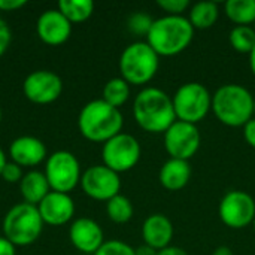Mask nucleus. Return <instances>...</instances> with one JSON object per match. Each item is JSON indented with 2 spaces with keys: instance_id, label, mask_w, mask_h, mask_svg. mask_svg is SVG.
I'll return each instance as SVG.
<instances>
[{
  "instance_id": "nucleus-5",
  "label": "nucleus",
  "mask_w": 255,
  "mask_h": 255,
  "mask_svg": "<svg viewBox=\"0 0 255 255\" xmlns=\"http://www.w3.org/2000/svg\"><path fill=\"white\" fill-rule=\"evenodd\" d=\"M160 69V55L148 42H133L120 57L121 78L133 85H145L157 75Z\"/></svg>"
},
{
  "instance_id": "nucleus-38",
  "label": "nucleus",
  "mask_w": 255,
  "mask_h": 255,
  "mask_svg": "<svg viewBox=\"0 0 255 255\" xmlns=\"http://www.w3.org/2000/svg\"><path fill=\"white\" fill-rule=\"evenodd\" d=\"M250 69H251L253 75L255 76V48L250 52Z\"/></svg>"
},
{
  "instance_id": "nucleus-15",
  "label": "nucleus",
  "mask_w": 255,
  "mask_h": 255,
  "mask_svg": "<svg viewBox=\"0 0 255 255\" xmlns=\"http://www.w3.org/2000/svg\"><path fill=\"white\" fill-rule=\"evenodd\" d=\"M43 223L49 226H63L75 214V203L66 193L49 191L37 206Z\"/></svg>"
},
{
  "instance_id": "nucleus-2",
  "label": "nucleus",
  "mask_w": 255,
  "mask_h": 255,
  "mask_svg": "<svg viewBox=\"0 0 255 255\" xmlns=\"http://www.w3.org/2000/svg\"><path fill=\"white\" fill-rule=\"evenodd\" d=\"M194 31L196 30L187 16L164 15L154 19L146 42L160 57H172L190 46Z\"/></svg>"
},
{
  "instance_id": "nucleus-29",
  "label": "nucleus",
  "mask_w": 255,
  "mask_h": 255,
  "mask_svg": "<svg viewBox=\"0 0 255 255\" xmlns=\"http://www.w3.org/2000/svg\"><path fill=\"white\" fill-rule=\"evenodd\" d=\"M157 4L167 13V15H182L188 6V0H158Z\"/></svg>"
},
{
  "instance_id": "nucleus-36",
  "label": "nucleus",
  "mask_w": 255,
  "mask_h": 255,
  "mask_svg": "<svg viewBox=\"0 0 255 255\" xmlns=\"http://www.w3.org/2000/svg\"><path fill=\"white\" fill-rule=\"evenodd\" d=\"M136 255H158V251L143 244L136 250Z\"/></svg>"
},
{
  "instance_id": "nucleus-40",
  "label": "nucleus",
  "mask_w": 255,
  "mask_h": 255,
  "mask_svg": "<svg viewBox=\"0 0 255 255\" xmlns=\"http://www.w3.org/2000/svg\"><path fill=\"white\" fill-rule=\"evenodd\" d=\"M254 118H255V96H254Z\"/></svg>"
},
{
  "instance_id": "nucleus-12",
  "label": "nucleus",
  "mask_w": 255,
  "mask_h": 255,
  "mask_svg": "<svg viewBox=\"0 0 255 255\" xmlns=\"http://www.w3.org/2000/svg\"><path fill=\"white\" fill-rule=\"evenodd\" d=\"M82 190L87 196L96 200H111L121 190L120 173L106 167L105 164H97L88 167L81 176Z\"/></svg>"
},
{
  "instance_id": "nucleus-8",
  "label": "nucleus",
  "mask_w": 255,
  "mask_h": 255,
  "mask_svg": "<svg viewBox=\"0 0 255 255\" xmlns=\"http://www.w3.org/2000/svg\"><path fill=\"white\" fill-rule=\"evenodd\" d=\"M140 143L128 133H118L103 143L102 158L103 164L117 173L131 170L140 160Z\"/></svg>"
},
{
  "instance_id": "nucleus-39",
  "label": "nucleus",
  "mask_w": 255,
  "mask_h": 255,
  "mask_svg": "<svg viewBox=\"0 0 255 255\" xmlns=\"http://www.w3.org/2000/svg\"><path fill=\"white\" fill-rule=\"evenodd\" d=\"M6 163H7V161H6V155H4V152L0 149V175H1V172H3Z\"/></svg>"
},
{
  "instance_id": "nucleus-7",
  "label": "nucleus",
  "mask_w": 255,
  "mask_h": 255,
  "mask_svg": "<svg viewBox=\"0 0 255 255\" xmlns=\"http://www.w3.org/2000/svg\"><path fill=\"white\" fill-rule=\"evenodd\" d=\"M172 103L178 121L197 126L212 111V94L200 82H187L175 91Z\"/></svg>"
},
{
  "instance_id": "nucleus-31",
  "label": "nucleus",
  "mask_w": 255,
  "mask_h": 255,
  "mask_svg": "<svg viewBox=\"0 0 255 255\" xmlns=\"http://www.w3.org/2000/svg\"><path fill=\"white\" fill-rule=\"evenodd\" d=\"M10 37H12V34H10L9 25L0 18V55H3L4 51L7 49V46L10 43Z\"/></svg>"
},
{
  "instance_id": "nucleus-18",
  "label": "nucleus",
  "mask_w": 255,
  "mask_h": 255,
  "mask_svg": "<svg viewBox=\"0 0 255 255\" xmlns=\"http://www.w3.org/2000/svg\"><path fill=\"white\" fill-rule=\"evenodd\" d=\"M9 154L18 166H36L45 160L46 148L37 137L21 136L10 143Z\"/></svg>"
},
{
  "instance_id": "nucleus-9",
  "label": "nucleus",
  "mask_w": 255,
  "mask_h": 255,
  "mask_svg": "<svg viewBox=\"0 0 255 255\" xmlns=\"http://www.w3.org/2000/svg\"><path fill=\"white\" fill-rule=\"evenodd\" d=\"M45 176L52 191L67 194L81 181L79 161L69 151H57L46 160Z\"/></svg>"
},
{
  "instance_id": "nucleus-35",
  "label": "nucleus",
  "mask_w": 255,
  "mask_h": 255,
  "mask_svg": "<svg viewBox=\"0 0 255 255\" xmlns=\"http://www.w3.org/2000/svg\"><path fill=\"white\" fill-rule=\"evenodd\" d=\"M158 255H188V253H187L185 250L179 248V247L170 245V247H167V248L158 251Z\"/></svg>"
},
{
  "instance_id": "nucleus-32",
  "label": "nucleus",
  "mask_w": 255,
  "mask_h": 255,
  "mask_svg": "<svg viewBox=\"0 0 255 255\" xmlns=\"http://www.w3.org/2000/svg\"><path fill=\"white\" fill-rule=\"evenodd\" d=\"M244 137H245L247 143L255 149V118H253L251 121H248L244 126Z\"/></svg>"
},
{
  "instance_id": "nucleus-37",
  "label": "nucleus",
  "mask_w": 255,
  "mask_h": 255,
  "mask_svg": "<svg viewBox=\"0 0 255 255\" xmlns=\"http://www.w3.org/2000/svg\"><path fill=\"white\" fill-rule=\"evenodd\" d=\"M212 255H233V251H232V248H230V247L221 245V247H218V248L214 251V254Z\"/></svg>"
},
{
  "instance_id": "nucleus-21",
  "label": "nucleus",
  "mask_w": 255,
  "mask_h": 255,
  "mask_svg": "<svg viewBox=\"0 0 255 255\" xmlns=\"http://www.w3.org/2000/svg\"><path fill=\"white\" fill-rule=\"evenodd\" d=\"M187 18L190 19L194 30L211 28L220 18V7L215 1L211 0L197 1L196 4L191 6L190 15Z\"/></svg>"
},
{
  "instance_id": "nucleus-27",
  "label": "nucleus",
  "mask_w": 255,
  "mask_h": 255,
  "mask_svg": "<svg viewBox=\"0 0 255 255\" xmlns=\"http://www.w3.org/2000/svg\"><path fill=\"white\" fill-rule=\"evenodd\" d=\"M152 22H154V19L149 15H146L143 12H136L128 18L127 25L131 33L139 34V36H148Z\"/></svg>"
},
{
  "instance_id": "nucleus-16",
  "label": "nucleus",
  "mask_w": 255,
  "mask_h": 255,
  "mask_svg": "<svg viewBox=\"0 0 255 255\" xmlns=\"http://www.w3.org/2000/svg\"><path fill=\"white\" fill-rule=\"evenodd\" d=\"M72 22L58 10L49 9L37 19V34L48 45H60L69 39Z\"/></svg>"
},
{
  "instance_id": "nucleus-11",
  "label": "nucleus",
  "mask_w": 255,
  "mask_h": 255,
  "mask_svg": "<svg viewBox=\"0 0 255 255\" xmlns=\"http://www.w3.org/2000/svg\"><path fill=\"white\" fill-rule=\"evenodd\" d=\"M163 142L170 158L190 160L193 158L202 143V136L196 124L175 121L164 133Z\"/></svg>"
},
{
  "instance_id": "nucleus-13",
  "label": "nucleus",
  "mask_w": 255,
  "mask_h": 255,
  "mask_svg": "<svg viewBox=\"0 0 255 255\" xmlns=\"http://www.w3.org/2000/svg\"><path fill=\"white\" fill-rule=\"evenodd\" d=\"M63 82L60 76L49 70H37L30 73L24 84L22 91L25 97L39 105H46L54 100H57L61 94Z\"/></svg>"
},
{
  "instance_id": "nucleus-4",
  "label": "nucleus",
  "mask_w": 255,
  "mask_h": 255,
  "mask_svg": "<svg viewBox=\"0 0 255 255\" xmlns=\"http://www.w3.org/2000/svg\"><path fill=\"white\" fill-rule=\"evenodd\" d=\"M124 126L123 114L103 99L87 103L78 118L81 134L93 142H106L121 133Z\"/></svg>"
},
{
  "instance_id": "nucleus-10",
  "label": "nucleus",
  "mask_w": 255,
  "mask_h": 255,
  "mask_svg": "<svg viewBox=\"0 0 255 255\" xmlns=\"http://www.w3.org/2000/svg\"><path fill=\"white\" fill-rule=\"evenodd\" d=\"M218 215L224 226L241 230L253 224L255 220L254 197L242 190L226 193L218 206Z\"/></svg>"
},
{
  "instance_id": "nucleus-42",
  "label": "nucleus",
  "mask_w": 255,
  "mask_h": 255,
  "mask_svg": "<svg viewBox=\"0 0 255 255\" xmlns=\"http://www.w3.org/2000/svg\"><path fill=\"white\" fill-rule=\"evenodd\" d=\"M253 224H254V230H255V220H254V223H253Z\"/></svg>"
},
{
  "instance_id": "nucleus-43",
  "label": "nucleus",
  "mask_w": 255,
  "mask_h": 255,
  "mask_svg": "<svg viewBox=\"0 0 255 255\" xmlns=\"http://www.w3.org/2000/svg\"><path fill=\"white\" fill-rule=\"evenodd\" d=\"M254 28H255V22H254Z\"/></svg>"
},
{
  "instance_id": "nucleus-20",
  "label": "nucleus",
  "mask_w": 255,
  "mask_h": 255,
  "mask_svg": "<svg viewBox=\"0 0 255 255\" xmlns=\"http://www.w3.org/2000/svg\"><path fill=\"white\" fill-rule=\"evenodd\" d=\"M49 184L45 176V173H40L37 170H31L22 176L19 181V191L25 203L30 205H39L45 196L49 193Z\"/></svg>"
},
{
  "instance_id": "nucleus-1",
  "label": "nucleus",
  "mask_w": 255,
  "mask_h": 255,
  "mask_svg": "<svg viewBox=\"0 0 255 255\" xmlns=\"http://www.w3.org/2000/svg\"><path fill=\"white\" fill-rule=\"evenodd\" d=\"M133 115L140 128L154 134L164 133L176 121L172 97L157 87H146L137 93Z\"/></svg>"
},
{
  "instance_id": "nucleus-34",
  "label": "nucleus",
  "mask_w": 255,
  "mask_h": 255,
  "mask_svg": "<svg viewBox=\"0 0 255 255\" xmlns=\"http://www.w3.org/2000/svg\"><path fill=\"white\" fill-rule=\"evenodd\" d=\"M0 255H15V245L6 238H0Z\"/></svg>"
},
{
  "instance_id": "nucleus-23",
  "label": "nucleus",
  "mask_w": 255,
  "mask_h": 255,
  "mask_svg": "<svg viewBox=\"0 0 255 255\" xmlns=\"http://www.w3.org/2000/svg\"><path fill=\"white\" fill-rule=\"evenodd\" d=\"M58 10L70 22H82L91 16L94 3L91 0H60Z\"/></svg>"
},
{
  "instance_id": "nucleus-24",
  "label": "nucleus",
  "mask_w": 255,
  "mask_h": 255,
  "mask_svg": "<svg viewBox=\"0 0 255 255\" xmlns=\"http://www.w3.org/2000/svg\"><path fill=\"white\" fill-rule=\"evenodd\" d=\"M130 97V84L123 78H112L105 84L103 100L114 108L123 106Z\"/></svg>"
},
{
  "instance_id": "nucleus-22",
  "label": "nucleus",
  "mask_w": 255,
  "mask_h": 255,
  "mask_svg": "<svg viewBox=\"0 0 255 255\" xmlns=\"http://www.w3.org/2000/svg\"><path fill=\"white\" fill-rule=\"evenodd\" d=\"M224 12L236 25H251L255 22V0H227Z\"/></svg>"
},
{
  "instance_id": "nucleus-30",
  "label": "nucleus",
  "mask_w": 255,
  "mask_h": 255,
  "mask_svg": "<svg viewBox=\"0 0 255 255\" xmlns=\"http://www.w3.org/2000/svg\"><path fill=\"white\" fill-rule=\"evenodd\" d=\"M6 182H18L22 179V170L21 166H18L16 163H6L1 175H0Z\"/></svg>"
},
{
  "instance_id": "nucleus-26",
  "label": "nucleus",
  "mask_w": 255,
  "mask_h": 255,
  "mask_svg": "<svg viewBox=\"0 0 255 255\" xmlns=\"http://www.w3.org/2000/svg\"><path fill=\"white\" fill-rule=\"evenodd\" d=\"M230 45L241 54H248L255 48V28L253 25H235L229 34Z\"/></svg>"
},
{
  "instance_id": "nucleus-19",
  "label": "nucleus",
  "mask_w": 255,
  "mask_h": 255,
  "mask_svg": "<svg viewBox=\"0 0 255 255\" xmlns=\"http://www.w3.org/2000/svg\"><path fill=\"white\" fill-rule=\"evenodd\" d=\"M191 179V166L187 160L169 158L158 172V181L169 191H179L187 187Z\"/></svg>"
},
{
  "instance_id": "nucleus-41",
  "label": "nucleus",
  "mask_w": 255,
  "mask_h": 255,
  "mask_svg": "<svg viewBox=\"0 0 255 255\" xmlns=\"http://www.w3.org/2000/svg\"><path fill=\"white\" fill-rule=\"evenodd\" d=\"M0 121H1V109H0Z\"/></svg>"
},
{
  "instance_id": "nucleus-6",
  "label": "nucleus",
  "mask_w": 255,
  "mask_h": 255,
  "mask_svg": "<svg viewBox=\"0 0 255 255\" xmlns=\"http://www.w3.org/2000/svg\"><path fill=\"white\" fill-rule=\"evenodd\" d=\"M42 226L43 220L37 206L30 203H18L12 206L3 220L4 238L12 245L19 247L36 242L42 233Z\"/></svg>"
},
{
  "instance_id": "nucleus-17",
  "label": "nucleus",
  "mask_w": 255,
  "mask_h": 255,
  "mask_svg": "<svg viewBox=\"0 0 255 255\" xmlns=\"http://www.w3.org/2000/svg\"><path fill=\"white\" fill-rule=\"evenodd\" d=\"M173 233H175L173 223L164 214H152L142 224L143 244L157 251L170 247Z\"/></svg>"
},
{
  "instance_id": "nucleus-14",
  "label": "nucleus",
  "mask_w": 255,
  "mask_h": 255,
  "mask_svg": "<svg viewBox=\"0 0 255 255\" xmlns=\"http://www.w3.org/2000/svg\"><path fill=\"white\" fill-rule=\"evenodd\" d=\"M69 238L73 247L84 254H96L105 244L102 227L91 218H78L72 223Z\"/></svg>"
},
{
  "instance_id": "nucleus-28",
  "label": "nucleus",
  "mask_w": 255,
  "mask_h": 255,
  "mask_svg": "<svg viewBox=\"0 0 255 255\" xmlns=\"http://www.w3.org/2000/svg\"><path fill=\"white\" fill-rule=\"evenodd\" d=\"M94 255H136V250L121 241H106Z\"/></svg>"
},
{
  "instance_id": "nucleus-3",
  "label": "nucleus",
  "mask_w": 255,
  "mask_h": 255,
  "mask_svg": "<svg viewBox=\"0 0 255 255\" xmlns=\"http://www.w3.org/2000/svg\"><path fill=\"white\" fill-rule=\"evenodd\" d=\"M212 112L229 127H244L254 118V94L244 85L224 84L212 94Z\"/></svg>"
},
{
  "instance_id": "nucleus-25",
  "label": "nucleus",
  "mask_w": 255,
  "mask_h": 255,
  "mask_svg": "<svg viewBox=\"0 0 255 255\" xmlns=\"http://www.w3.org/2000/svg\"><path fill=\"white\" fill-rule=\"evenodd\" d=\"M106 214L117 224L128 223L134 214L133 203L130 202L128 197L123 194H117L115 197L106 202Z\"/></svg>"
},
{
  "instance_id": "nucleus-33",
  "label": "nucleus",
  "mask_w": 255,
  "mask_h": 255,
  "mask_svg": "<svg viewBox=\"0 0 255 255\" xmlns=\"http://www.w3.org/2000/svg\"><path fill=\"white\" fill-rule=\"evenodd\" d=\"M25 4L24 0H0V10H15Z\"/></svg>"
}]
</instances>
